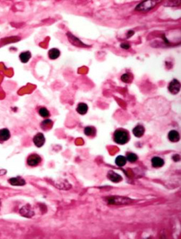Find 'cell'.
Segmentation results:
<instances>
[{"instance_id":"4fadbf2b","label":"cell","mask_w":181,"mask_h":239,"mask_svg":"<svg viewBox=\"0 0 181 239\" xmlns=\"http://www.w3.org/2000/svg\"><path fill=\"white\" fill-rule=\"evenodd\" d=\"M48 55L49 59H56L60 56V51L58 49L52 48L49 51Z\"/></svg>"},{"instance_id":"30bf717a","label":"cell","mask_w":181,"mask_h":239,"mask_svg":"<svg viewBox=\"0 0 181 239\" xmlns=\"http://www.w3.org/2000/svg\"><path fill=\"white\" fill-rule=\"evenodd\" d=\"M88 107L86 104L85 103H79L77 106V108H76V111L77 112V113H79L80 115H85L86 114V112H88Z\"/></svg>"},{"instance_id":"ba28073f","label":"cell","mask_w":181,"mask_h":239,"mask_svg":"<svg viewBox=\"0 0 181 239\" xmlns=\"http://www.w3.org/2000/svg\"><path fill=\"white\" fill-rule=\"evenodd\" d=\"M151 162H152V166L155 168H161L164 165V160L160 157H154L151 160Z\"/></svg>"},{"instance_id":"277c9868","label":"cell","mask_w":181,"mask_h":239,"mask_svg":"<svg viewBox=\"0 0 181 239\" xmlns=\"http://www.w3.org/2000/svg\"><path fill=\"white\" fill-rule=\"evenodd\" d=\"M41 162V157L36 154H31L30 156H28V159H27V164L31 167L37 166Z\"/></svg>"},{"instance_id":"44dd1931","label":"cell","mask_w":181,"mask_h":239,"mask_svg":"<svg viewBox=\"0 0 181 239\" xmlns=\"http://www.w3.org/2000/svg\"><path fill=\"white\" fill-rule=\"evenodd\" d=\"M20 214H22V215L25 216V217H26V214H28V217H31V214H30V212H31V210H30L29 207L28 206H24V207H23V208L20 210Z\"/></svg>"},{"instance_id":"6da1fadb","label":"cell","mask_w":181,"mask_h":239,"mask_svg":"<svg viewBox=\"0 0 181 239\" xmlns=\"http://www.w3.org/2000/svg\"><path fill=\"white\" fill-rule=\"evenodd\" d=\"M113 139L115 143L120 145H124L128 143L130 140V134L125 129H118L115 130L113 134Z\"/></svg>"},{"instance_id":"5b68a950","label":"cell","mask_w":181,"mask_h":239,"mask_svg":"<svg viewBox=\"0 0 181 239\" xmlns=\"http://www.w3.org/2000/svg\"><path fill=\"white\" fill-rule=\"evenodd\" d=\"M33 144H34L37 147H41L45 143L44 136H43V134H41V133H39V134H37L33 137Z\"/></svg>"},{"instance_id":"ac0fdd59","label":"cell","mask_w":181,"mask_h":239,"mask_svg":"<svg viewBox=\"0 0 181 239\" xmlns=\"http://www.w3.org/2000/svg\"><path fill=\"white\" fill-rule=\"evenodd\" d=\"M126 159H127V161L130 162H131V163H133V162H136L138 160V156H137L136 154H134V153H131V152H130V153H128L127 154Z\"/></svg>"},{"instance_id":"7402d4cb","label":"cell","mask_w":181,"mask_h":239,"mask_svg":"<svg viewBox=\"0 0 181 239\" xmlns=\"http://www.w3.org/2000/svg\"><path fill=\"white\" fill-rule=\"evenodd\" d=\"M120 47H121V48L124 49H130V44L128 43H121Z\"/></svg>"},{"instance_id":"7c38bea8","label":"cell","mask_w":181,"mask_h":239,"mask_svg":"<svg viewBox=\"0 0 181 239\" xmlns=\"http://www.w3.org/2000/svg\"><path fill=\"white\" fill-rule=\"evenodd\" d=\"M8 182L13 186H24L25 181L21 178H13L8 180Z\"/></svg>"},{"instance_id":"2e32d148","label":"cell","mask_w":181,"mask_h":239,"mask_svg":"<svg viewBox=\"0 0 181 239\" xmlns=\"http://www.w3.org/2000/svg\"><path fill=\"white\" fill-rule=\"evenodd\" d=\"M52 126H53V122L49 119L45 120H43V121L42 122L41 124V128L45 130H49V129H51V128H52Z\"/></svg>"},{"instance_id":"8992f818","label":"cell","mask_w":181,"mask_h":239,"mask_svg":"<svg viewBox=\"0 0 181 239\" xmlns=\"http://www.w3.org/2000/svg\"><path fill=\"white\" fill-rule=\"evenodd\" d=\"M145 133V128L142 125H138L133 129V134L137 138H140L144 136Z\"/></svg>"},{"instance_id":"d6986e66","label":"cell","mask_w":181,"mask_h":239,"mask_svg":"<svg viewBox=\"0 0 181 239\" xmlns=\"http://www.w3.org/2000/svg\"><path fill=\"white\" fill-rule=\"evenodd\" d=\"M39 114L42 117H48L50 115V112H49L48 109H47V108H45V107H41V108L39 109Z\"/></svg>"},{"instance_id":"5bb4252c","label":"cell","mask_w":181,"mask_h":239,"mask_svg":"<svg viewBox=\"0 0 181 239\" xmlns=\"http://www.w3.org/2000/svg\"><path fill=\"white\" fill-rule=\"evenodd\" d=\"M19 57L23 63H27L31 58V53L28 51H24V52L20 53Z\"/></svg>"},{"instance_id":"3957f363","label":"cell","mask_w":181,"mask_h":239,"mask_svg":"<svg viewBox=\"0 0 181 239\" xmlns=\"http://www.w3.org/2000/svg\"><path fill=\"white\" fill-rule=\"evenodd\" d=\"M168 90L172 94H177L180 90V83L177 79H173L169 83Z\"/></svg>"},{"instance_id":"9c48e42d","label":"cell","mask_w":181,"mask_h":239,"mask_svg":"<svg viewBox=\"0 0 181 239\" xmlns=\"http://www.w3.org/2000/svg\"><path fill=\"white\" fill-rule=\"evenodd\" d=\"M167 136H168V139L170 140L171 142H174V143L178 142V141H180V138L179 133H178L177 130H170V131L169 132Z\"/></svg>"},{"instance_id":"9a60e30c","label":"cell","mask_w":181,"mask_h":239,"mask_svg":"<svg viewBox=\"0 0 181 239\" xmlns=\"http://www.w3.org/2000/svg\"><path fill=\"white\" fill-rule=\"evenodd\" d=\"M127 163V159L124 156H118L116 159H115V164L118 165V167H123L126 165Z\"/></svg>"},{"instance_id":"603a6c76","label":"cell","mask_w":181,"mask_h":239,"mask_svg":"<svg viewBox=\"0 0 181 239\" xmlns=\"http://www.w3.org/2000/svg\"><path fill=\"white\" fill-rule=\"evenodd\" d=\"M172 159H173L175 161H179L180 159V156L178 155V154H175V156H173V157H172Z\"/></svg>"},{"instance_id":"e0dca14e","label":"cell","mask_w":181,"mask_h":239,"mask_svg":"<svg viewBox=\"0 0 181 239\" xmlns=\"http://www.w3.org/2000/svg\"><path fill=\"white\" fill-rule=\"evenodd\" d=\"M96 130L94 127H92V126H88L85 127L84 129V134L87 136H94L96 135Z\"/></svg>"},{"instance_id":"ffe728a7","label":"cell","mask_w":181,"mask_h":239,"mask_svg":"<svg viewBox=\"0 0 181 239\" xmlns=\"http://www.w3.org/2000/svg\"><path fill=\"white\" fill-rule=\"evenodd\" d=\"M121 80L124 83H130L132 81V76L129 73H125L121 76Z\"/></svg>"},{"instance_id":"8fae6325","label":"cell","mask_w":181,"mask_h":239,"mask_svg":"<svg viewBox=\"0 0 181 239\" xmlns=\"http://www.w3.org/2000/svg\"><path fill=\"white\" fill-rule=\"evenodd\" d=\"M10 138V133L7 128H3L0 130V141H6Z\"/></svg>"},{"instance_id":"52a82bcc","label":"cell","mask_w":181,"mask_h":239,"mask_svg":"<svg viewBox=\"0 0 181 239\" xmlns=\"http://www.w3.org/2000/svg\"><path fill=\"white\" fill-rule=\"evenodd\" d=\"M107 177L111 181L114 182V183H119L122 179L121 176H120L119 174L116 173L112 170L109 171L108 174H107Z\"/></svg>"},{"instance_id":"7a4b0ae2","label":"cell","mask_w":181,"mask_h":239,"mask_svg":"<svg viewBox=\"0 0 181 239\" xmlns=\"http://www.w3.org/2000/svg\"><path fill=\"white\" fill-rule=\"evenodd\" d=\"M157 2L156 1H145L138 5L136 7L137 11H149L154 7L156 5Z\"/></svg>"}]
</instances>
